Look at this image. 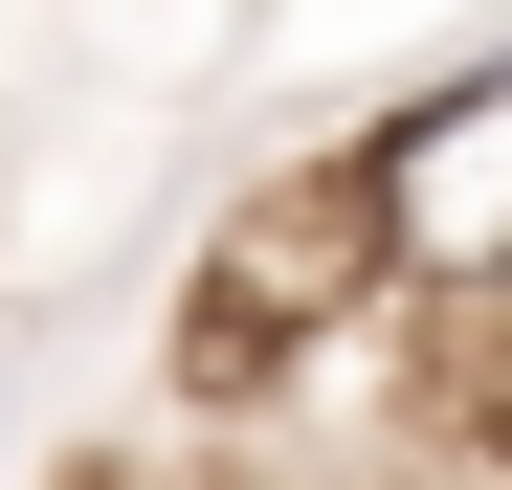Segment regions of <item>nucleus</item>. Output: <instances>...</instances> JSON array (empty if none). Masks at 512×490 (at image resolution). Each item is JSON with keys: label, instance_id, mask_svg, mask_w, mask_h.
<instances>
[{"label": "nucleus", "instance_id": "3", "mask_svg": "<svg viewBox=\"0 0 512 490\" xmlns=\"http://www.w3.org/2000/svg\"><path fill=\"white\" fill-rule=\"evenodd\" d=\"M0 446H23V401H0Z\"/></svg>", "mask_w": 512, "mask_h": 490}, {"label": "nucleus", "instance_id": "4", "mask_svg": "<svg viewBox=\"0 0 512 490\" xmlns=\"http://www.w3.org/2000/svg\"><path fill=\"white\" fill-rule=\"evenodd\" d=\"M90 490H134V468H90Z\"/></svg>", "mask_w": 512, "mask_h": 490}, {"label": "nucleus", "instance_id": "2", "mask_svg": "<svg viewBox=\"0 0 512 490\" xmlns=\"http://www.w3.org/2000/svg\"><path fill=\"white\" fill-rule=\"evenodd\" d=\"M334 335H401V290H379V245H357V201H334V156H312L290 201H245V223L201 245V379L290 401Z\"/></svg>", "mask_w": 512, "mask_h": 490}, {"label": "nucleus", "instance_id": "1", "mask_svg": "<svg viewBox=\"0 0 512 490\" xmlns=\"http://www.w3.org/2000/svg\"><path fill=\"white\" fill-rule=\"evenodd\" d=\"M334 201H357V245H379L401 312H490L512 335V45H468L423 112H379L334 156Z\"/></svg>", "mask_w": 512, "mask_h": 490}]
</instances>
